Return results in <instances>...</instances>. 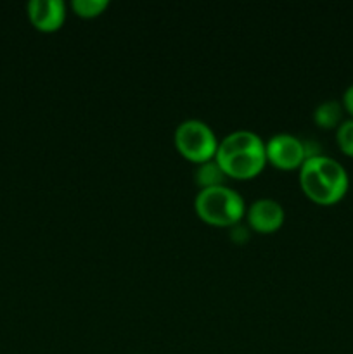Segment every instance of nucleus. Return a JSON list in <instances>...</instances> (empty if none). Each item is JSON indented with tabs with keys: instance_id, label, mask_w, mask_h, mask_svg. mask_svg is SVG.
<instances>
[{
	"instance_id": "12",
	"label": "nucleus",
	"mask_w": 353,
	"mask_h": 354,
	"mask_svg": "<svg viewBox=\"0 0 353 354\" xmlns=\"http://www.w3.org/2000/svg\"><path fill=\"white\" fill-rule=\"evenodd\" d=\"M343 107H345V111H348L353 118V83L345 90V93H343Z\"/></svg>"
},
{
	"instance_id": "8",
	"label": "nucleus",
	"mask_w": 353,
	"mask_h": 354,
	"mask_svg": "<svg viewBox=\"0 0 353 354\" xmlns=\"http://www.w3.org/2000/svg\"><path fill=\"white\" fill-rule=\"evenodd\" d=\"M343 113H345V107H343V102H338V100H325V102L318 104L317 109L314 113L315 123L320 128H338L339 124L343 123Z\"/></svg>"
},
{
	"instance_id": "1",
	"label": "nucleus",
	"mask_w": 353,
	"mask_h": 354,
	"mask_svg": "<svg viewBox=\"0 0 353 354\" xmlns=\"http://www.w3.org/2000/svg\"><path fill=\"white\" fill-rule=\"evenodd\" d=\"M215 161L230 178H253L265 168V142L255 131H232L218 142Z\"/></svg>"
},
{
	"instance_id": "11",
	"label": "nucleus",
	"mask_w": 353,
	"mask_h": 354,
	"mask_svg": "<svg viewBox=\"0 0 353 354\" xmlns=\"http://www.w3.org/2000/svg\"><path fill=\"white\" fill-rule=\"evenodd\" d=\"M336 142L343 154L353 158V118L345 120L336 128Z\"/></svg>"
},
{
	"instance_id": "2",
	"label": "nucleus",
	"mask_w": 353,
	"mask_h": 354,
	"mask_svg": "<svg viewBox=\"0 0 353 354\" xmlns=\"http://www.w3.org/2000/svg\"><path fill=\"white\" fill-rule=\"evenodd\" d=\"M300 185L314 203L329 206L339 203L346 196L350 178L341 162L329 156L318 154L308 158L301 165Z\"/></svg>"
},
{
	"instance_id": "4",
	"label": "nucleus",
	"mask_w": 353,
	"mask_h": 354,
	"mask_svg": "<svg viewBox=\"0 0 353 354\" xmlns=\"http://www.w3.org/2000/svg\"><path fill=\"white\" fill-rule=\"evenodd\" d=\"M175 145L183 158L199 165L215 159L218 140L210 124L201 120H185L176 127Z\"/></svg>"
},
{
	"instance_id": "10",
	"label": "nucleus",
	"mask_w": 353,
	"mask_h": 354,
	"mask_svg": "<svg viewBox=\"0 0 353 354\" xmlns=\"http://www.w3.org/2000/svg\"><path fill=\"white\" fill-rule=\"evenodd\" d=\"M73 10L82 17H96L109 7L107 0H73Z\"/></svg>"
},
{
	"instance_id": "9",
	"label": "nucleus",
	"mask_w": 353,
	"mask_h": 354,
	"mask_svg": "<svg viewBox=\"0 0 353 354\" xmlns=\"http://www.w3.org/2000/svg\"><path fill=\"white\" fill-rule=\"evenodd\" d=\"M225 178H227V175H225V171L220 168V165L215 159H210V161H204L197 165L196 180L201 189L225 185Z\"/></svg>"
},
{
	"instance_id": "5",
	"label": "nucleus",
	"mask_w": 353,
	"mask_h": 354,
	"mask_svg": "<svg viewBox=\"0 0 353 354\" xmlns=\"http://www.w3.org/2000/svg\"><path fill=\"white\" fill-rule=\"evenodd\" d=\"M266 161L280 169L301 168L307 161L305 142L291 133H277L265 144Z\"/></svg>"
},
{
	"instance_id": "6",
	"label": "nucleus",
	"mask_w": 353,
	"mask_h": 354,
	"mask_svg": "<svg viewBox=\"0 0 353 354\" xmlns=\"http://www.w3.org/2000/svg\"><path fill=\"white\" fill-rule=\"evenodd\" d=\"M284 209L277 201L270 197L256 199L248 207V223L253 230L260 234H272L279 230L284 223Z\"/></svg>"
},
{
	"instance_id": "7",
	"label": "nucleus",
	"mask_w": 353,
	"mask_h": 354,
	"mask_svg": "<svg viewBox=\"0 0 353 354\" xmlns=\"http://www.w3.org/2000/svg\"><path fill=\"white\" fill-rule=\"evenodd\" d=\"M28 17L40 31H55L66 19V6L62 0H31L28 2Z\"/></svg>"
},
{
	"instance_id": "3",
	"label": "nucleus",
	"mask_w": 353,
	"mask_h": 354,
	"mask_svg": "<svg viewBox=\"0 0 353 354\" xmlns=\"http://www.w3.org/2000/svg\"><path fill=\"white\" fill-rule=\"evenodd\" d=\"M194 206L201 220L213 227H234L246 213L242 197L227 185L201 189Z\"/></svg>"
}]
</instances>
